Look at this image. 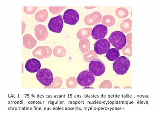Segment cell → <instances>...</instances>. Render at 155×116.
Returning a JSON list of instances; mask_svg holds the SVG:
<instances>
[{
  "label": "cell",
  "instance_id": "8fae6325",
  "mask_svg": "<svg viewBox=\"0 0 155 116\" xmlns=\"http://www.w3.org/2000/svg\"><path fill=\"white\" fill-rule=\"evenodd\" d=\"M120 56V52L116 48H113L110 49L107 53L106 56L107 60L111 62H113Z\"/></svg>",
  "mask_w": 155,
  "mask_h": 116
},
{
  "label": "cell",
  "instance_id": "3957f363",
  "mask_svg": "<svg viewBox=\"0 0 155 116\" xmlns=\"http://www.w3.org/2000/svg\"><path fill=\"white\" fill-rule=\"evenodd\" d=\"M36 78L45 86H49L53 82L54 77L52 72L47 68L40 69L36 74Z\"/></svg>",
  "mask_w": 155,
  "mask_h": 116
},
{
  "label": "cell",
  "instance_id": "7a4b0ae2",
  "mask_svg": "<svg viewBox=\"0 0 155 116\" xmlns=\"http://www.w3.org/2000/svg\"><path fill=\"white\" fill-rule=\"evenodd\" d=\"M110 43L118 50H121L126 46L127 39L124 33L116 31L111 33L108 38Z\"/></svg>",
  "mask_w": 155,
  "mask_h": 116
},
{
  "label": "cell",
  "instance_id": "9c48e42d",
  "mask_svg": "<svg viewBox=\"0 0 155 116\" xmlns=\"http://www.w3.org/2000/svg\"><path fill=\"white\" fill-rule=\"evenodd\" d=\"M108 32L106 26L103 24H97L92 30L91 36L94 39L100 40L104 38Z\"/></svg>",
  "mask_w": 155,
  "mask_h": 116
},
{
  "label": "cell",
  "instance_id": "5b68a950",
  "mask_svg": "<svg viewBox=\"0 0 155 116\" xmlns=\"http://www.w3.org/2000/svg\"><path fill=\"white\" fill-rule=\"evenodd\" d=\"M89 71L94 76H101L105 73V64L101 60L97 59H94L90 62L89 67Z\"/></svg>",
  "mask_w": 155,
  "mask_h": 116
},
{
  "label": "cell",
  "instance_id": "ba28073f",
  "mask_svg": "<svg viewBox=\"0 0 155 116\" xmlns=\"http://www.w3.org/2000/svg\"><path fill=\"white\" fill-rule=\"evenodd\" d=\"M110 48L109 41L106 39L98 40L94 46V51L97 54L103 55L107 53Z\"/></svg>",
  "mask_w": 155,
  "mask_h": 116
},
{
  "label": "cell",
  "instance_id": "6da1fadb",
  "mask_svg": "<svg viewBox=\"0 0 155 116\" xmlns=\"http://www.w3.org/2000/svg\"><path fill=\"white\" fill-rule=\"evenodd\" d=\"M130 66V62L127 57H119L115 60L113 64L114 71L118 75H124L129 70Z\"/></svg>",
  "mask_w": 155,
  "mask_h": 116
},
{
  "label": "cell",
  "instance_id": "8992f818",
  "mask_svg": "<svg viewBox=\"0 0 155 116\" xmlns=\"http://www.w3.org/2000/svg\"><path fill=\"white\" fill-rule=\"evenodd\" d=\"M64 26L63 18L61 15L54 17L50 19L48 23V27L49 30L55 33L62 32Z\"/></svg>",
  "mask_w": 155,
  "mask_h": 116
},
{
  "label": "cell",
  "instance_id": "277c9868",
  "mask_svg": "<svg viewBox=\"0 0 155 116\" xmlns=\"http://www.w3.org/2000/svg\"><path fill=\"white\" fill-rule=\"evenodd\" d=\"M77 80L80 85L89 87L94 83L95 77L89 71L84 70L79 74Z\"/></svg>",
  "mask_w": 155,
  "mask_h": 116
},
{
  "label": "cell",
  "instance_id": "52a82bcc",
  "mask_svg": "<svg viewBox=\"0 0 155 116\" xmlns=\"http://www.w3.org/2000/svg\"><path fill=\"white\" fill-rule=\"evenodd\" d=\"M79 14L75 10H67L63 15V20L64 23L69 25H74L79 21Z\"/></svg>",
  "mask_w": 155,
  "mask_h": 116
},
{
  "label": "cell",
  "instance_id": "30bf717a",
  "mask_svg": "<svg viewBox=\"0 0 155 116\" xmlns=\"http://www.w3.org/2000/svg\"><path fill=\"white\" fill-rule=\"evenodd\" d=\"M25 67L29 72H37L40 69L41 63L39 60L33 58L28 60L26 63Z\"/></svg>",
  "mask_w": 155,
  "mask_h": 116
}]
</instances>
